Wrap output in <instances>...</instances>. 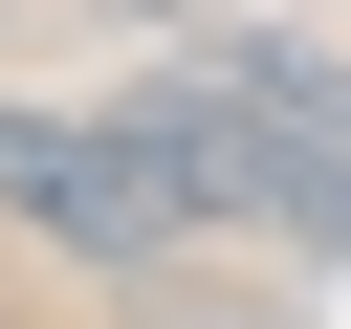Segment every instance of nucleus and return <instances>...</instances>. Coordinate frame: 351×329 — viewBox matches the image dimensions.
I'll use <instances>...</instances> for the list:
<instances>
[{
	"mask_svg": "<svg viewBox=\"0 0 351 329\" xmlns=\"http://www.w3.org/2000/svg\"><path fill=\"white\" fill-rule=\"evenodd\" d=\"M132 132L197 175V219H263V241L351 263V88H329L307 44H176V66L132 88Z\"/></svg>",
	"mask_w": 351,
	"mask_h": 329,
	"instance_id": "f257e3e1",
	"label": "nucleus"
},
{
	"mask_svg": "<svg viewBox=\"0 0 351 329\" xmlns=\"http://www.w3.org/2000/svg\"><path fill=\"white\" fill-rule=\"evenodd\" d=\"M0 219L132 285V263H176V241H197V175H176L132 110H0Z\"/></svg>",
	"mask_w": 351,
	"mask_h": 329,
	"instance_id": "f03ea898",
	"label": "nucleus"
}]
</instances>
